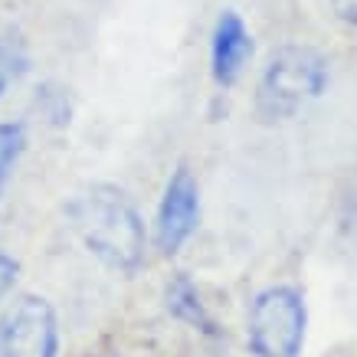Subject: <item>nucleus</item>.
I'll return each instance as SVG.
<instances>
[{
  "label": "nucleus",
  "mask_w": 357,
  "mask_h": 357,
  "mask_svg": "<svg viewBox=\"0 0 357 357\" xmlns=\"http://www.w3.org/2000/svg\"><path fill=\"white\" fill-rule=\"evenodd\" d=\"M328 7L335 13L337 23H344V26H354L357 30V0H328Z\"/></svg>",
  "instance_id": "nucleus-11"
},
{
  "label": "nucleus",
  "mask_w": 357,
  "mask_h": 357,
  "mask_svg": "<svg viewBox=\"0 0 357 357\" xmlns=\"http://www.w3.org/2000/svg\"><path fill=\"white\" fill-rule=\"evenodd\" d=\"M23 151H26V128L20 121H0V200H3V190L10 184Z\"/></svg>",
  "instance_id": "nucleus-9"
},
{
  "label": "nucleus",
  "mask_w": 357,
  "mask_h": 357,
  "mask_svg": "<svg viewBox=\"0 0 357 357\" xmlns=\"http://www.w3.org/2000/svg\"><path fill=\"white\" fill-rule=\"evenodd\" d=\"M69 220L82 246L105 269L135 275L148 256V229L138 206L121 187L92 184L69 204Z\"/></svg>",
  "instance_id": "nucleus-1"
},
{
  "label": "nucleus",
  "mask_w": 357,
  "mask_h": 357,
  "mask_svg": "<svg viewBox=\"0 0 357 357\" xmlns=\"http://www.w3.org/2000/svg\"><path fill=\"white\" fill-rule=\"evenodd\" d=\"M26 69H30L26 43L13 33H0V98L7 96V89L26 76Z\"/></svg>",
  "instance_id": "nucleus-8"
},
{
  "label": "nucleus",
  "mask_w": 357,
  "mask_h": 357,
  "mask_svg": "<svg viewBox=\"0 0 357 357\" xmlns=\"http://www.w3.org/2000/svg\"><path fill=\"white\" fill-rule=\"evenodd\" d=\"M252 59V33L236 10H223L210 33V76L220 89L236 86Z\"/></svg>",
  "instance_id": "nucleus-6"
},
{
  "label": "nucleus",
  "mask_w": 357,
  "mask_h": 357,
  "mask_svg": "<svg viewBox=\"0 0 357 357\" xmlns=\"http://www.w3.org/2000/svg\"><path fill=\"white\" fill-rule=\"evenodd\" d=\"M308 337V302L298 285L275 282L249 302L246 347L252 357H302Z\"/></svg>",
  "instance_id": "nucleus-3"
},
{
  "label": "nucleus",
  "mask_w": 357,
  "mask_h": 357,
  "mask_svg": "<svg viewBox=\"0 0 357 357\" xmlns=\"http://www.w3.org/2000/svg\"><path fill=\"white\" fill-rule=\"evenodd\" d=\"M164 308L171 314L174 321L194 328L197 335L204 337H220V325L213 312L206 308L204 295L197 289V282L187 275V272H174L171 282L164 285Z\"/></svg>",
  "instance_id": "nucleus-7"
},
{
  "label": "nucleus",
  "mask_w": 357,
  "mask_h": 357,
  "mask_svg": "<svg viewBox=\"0 0 357 357\" xmlns=\"http://www.w3.org/2000/svg\"><path fill=\"white\" fill-rule=\"evenodd\" d=\"M328 82H331V66L314 46H279L256 79L252 109L266 125H282L308 109L314 98L325 96Z\"/></svg>",
  "instance_id": "nucleus-2"
},
{
  "label": "nucleus",
  "mask_w": 357,
  "mask_h": 357,
  "mask_svg": "<svg viewBox=\"0 0 357 357\" xmlns=\"http://www.w3.org/2000/svg\"><path fill=\"white\" fill-rule=\"evenodd\" d=\"M0 357H59V318L43 295H17L3 308Z\"/></svg>",
  "instance_id": "nucleus-4"
},
{
  "label": "nucleus",
  "mask_w": 357,
  "mask_h": 357,
  "mask_svg": "<svg viewBox=\"0 0 357 357\" xmlns=\"http://www.w3.org/2000/svg\"><path fill=\"white\" fill-rule=\"evenodd\" d=\"M17 275H20V262L13 259V256H7V252L0 249V305H3V298L13 292Z\"/></svg>",
  "instance_id": "nucleus-10"
},
{
  "label": "nucleus",
  "mask_w": 357,
  "mask_h": 357,
  "mask_svg": "<svg viewBox=\"0 0 357 357\" xmlns=\"http://www.w3.org/2000/svg\"><path fill=\"white\" fill-rule=\"evenodd\" d=\"M200 184H197L194 171L187 164H177L167 177V184L158 200V213H154V246L161 256H177L181 249L190 243V236L200 227Z\"/></svg>",
  "instance_id": "nucleus-5"
}]
</instances>
